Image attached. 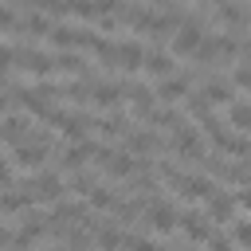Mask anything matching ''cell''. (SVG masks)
Wrapping results in <instances>:
<instances>
[{"label": "cell", "instance_id": "cell-1", "mask_svg": "<svg viewBox=\"0 0 251 251\" xmlns=\"http://www.w3.org/2000/svg\"><path fill=\"white\" fill-rule=\"evenodd\" d=\"M16 67L27 71L31 78L47 82V78L55 75V51H47V47H39V43H24V47H16Z\"/></svg>", "mask_w": 251, "mask_h": 251}, {"label": "cell", "instance_id": "cell-2", "mask_svg": "<svg viewBox=\"0 0 251 251\" xmlns=\"http://www.w3.org/2000/svg\"><path fill=\"white\" fill-rule=\"evenodd\" d=\"M59 200H67V180H63V173L59 169H39L35 173V204H59Z\"/></svg>", "mask_w": 251, "mask_h": 251}, {"label": "cell", "instance_id": "cell-3", "mask_svg": "<svg viewBox=\"0 0 251 251\" xmlns=\"http://www.w3.org/2000/svg\"><path fill=\"white\" fill-rule=\"evenodd\" d=\"M173 71H176V59H173V51L169 47H149L145 51V63H141V75H145V82L149 78H173Z\"/></svg>", "mask_w": 251, "mask_h": 251}, {"label": "cell", "instance_id": "cell-4", "mask_svg": "<svg viewBox=\"0 0 251 251\" xmlns=\"http://www.w3.org/2000/svg\"><path fill=\"white\" fill-rule=\"evenodd\" d=\"M176 208L169 204V200H153L149 208H145V227L149 231H157V235H173L176 231Z\"/></svg>", "mask_w": 251, "mask_h": 251}, {"label": "cell", "instance_id": "cell-5", "mask_svg": "<svg viewBox=\"0 0 251 251\" xmlns=\"http://www.w3.org/2000/svg\"><path fill=\"white\" fill-rule=\"evenodd\" d=\"M176 227L192 239V243H208L216 231H212V224H208V216L204 212H196V208H188V212H180L176 216Z\"/></svg>", "mask_w": 251, "mask_h": 251}, {"label": "cell", "instance_id": "cell-6", "mask_svg": "<svg viewBox=\"0 0 251 251\" xmlns=\"http://www.w3.org/2000/svg\"><path fill=\"white\" fill-rule=\"evenodd\" d=\"M31 133H35V129H31L27 114H8V118L0 122V141H8V145H16V149H20V145H27V141H31Z\"/></svg>", "mask_w": 251, "mask_h": 251}, {"label": "cell", "instance_id": "cell-7", "mask_svg": "<svg viewBox=\"0 0 251 251\" xmlns=\"http://www.w3.org/2000/svg\"><path fill=\"white\" fill-rule=\"evenodd\" d=\"M196 90H200L208 102H224V106H231V102H235V86H231V78H227V75H208Z\"/></svg>", "mask_w": 251, "mask_h": 251}, {"label": "cell", "instance_id": "cell-8", "mask_svg": "<svg viewBox=\"0 0 251 251\" xmlns=\"http://www.w3.org/2000/svg\"><path fill=\"white\" fill-rule=\"evenodd\" d=\"M192 90H196V86H192V78H188V75H173V78L157 82V98H161V106H173V102L188 98Z\"/></svg>", "mask_w": 251, "mask_h": 251}, {"label": "cell", "instance_id": "cell-9", "mask_svg": "<svg viewBox=\"0 0 251 251\" xmlns=\"http://www.w3.org/2000/svg\"><path fill=\"white\" fill-rule=\"evenodd\" d=\"M55 71L75 75V78H90V75H94V67H90L78 51H55Z\"/></svg>", "mask_w": 251, "mask_h": 251}, {"label": "cell", "instance_id": "cell-10", "mask_svg": "<svg viewBox=\"0 0 251 251\" xmlns=\"http://www.w3.org/2000/svg\"><path fill=\"white\" fill-rule=\"evenodd\" d=\"M133 169H137V157H133L129 149H114V153H110V161H106V173H110L114 180L133 176Z\"/></svg>", "mask_w": 251, "mask_h": 251}, {"label": "cell", "instance_id": "cell-11", "mask_svg": "<svg viewBox=\"0 0 251 251\" xmlns=\"http://www.w3.org/2000/svg\"><path fill=\"white\" fill-rule=\"evenodd\" d=\"M208 216L220 220V224H235V196L231 192H216L208 200Z\"/></svg>", "mask_w": 251, "mask_h": 251}, {"label": "cell", "instance_id": "cell-12", "mask_svg": "<svg viewBox=\"0 0 251 251\" xmlns=\"http://www.w3.org/2000/svg\"><path fill=\"white\" fill-rule=\"evenodd\" d=\"M98 247H102V251H122V247H126V227L102 224V227H98Z\"/></svg>", "mask_w": 251, "mask_h": 251}, {"label": "cell", "instance_id": "cell-13", "mask_svg": "<svg viewBox=\"0 0 251 251\" xmlns=\"http://www.w3.org/2000/svg\"><path fill=\"white\" fill-rule=\"evenodd\" d=\"M227 235H231V243H235V247L251 251V224H247V220H239V216H235V224H231V231H227Z\"/></svg>", "mask_w": 251, "mask_h": 251}, {"label": "cell", "instance_id": "cell-14", "mask_svg": "<svg viewBox=\"0 0 251 251\" xmlns=\"http://www.w3.org/2000/svg\"><path fill=\"white\" fill-rule=\"evenodd\" d=\"M16 24H20V12H16L12 4H0V31H4V35H12V31H16Z\"/></svg>", "mask_w": 251, "mask_h": 251}, {"label": "cell", "instance_id": "cell-15", "mask_svg": "<svg viewBox=\"0 0 251 251\" xmlns=\"http://www.w3.org/2000/svg\"><path fill=\"white\" fill-rule=\"evenodd\" d=\"M12 184H16V165L0 157V188H12Z\"/></svg>", "mask_w": 251, "mask_h": 251}, {"label": "cell", "instance_id": "cell-16", "mask_svg": "<svg viewBox=\"0 0 251 251\" xmlns=\"http://www.w3.org/2000/svg\"><path fill=\"white\" fill-rule=\"evenodd\" d=\"M208 251H235V243H231V235H212Z\"/></svg>", "mask_w": 251, "mask_h": 251}, {"label": "cell", "instance_id": "cell-17", "mask_svg": "<svg viewBox=\"0 0 251 251\" xmlns=\"http://www.w3.org/2000/svg\"><path fill=\"white\" fill-rule=\"evenodd\" d=\"M231 196H235V208H247V212H251V184H247V188H235Z\"/></svg>", "mask_w": 251, "mask_h": 251}, {"label": "cell", "instance_id": "cell-18", "mask_svg": "<svg viewBox=\"0 0 251 251\" xmlns=\"http://www.w3.org/2000/svg\"><path fill=\"white\" fill-rule=\"evenodd\" d=\"M12 106H16V98H12V94H8V90H4V86H0V114H8V110H12Z\"/></svg>", "mask_w": 251, "mask_h": 251}, {"label": "cell", "instance_id": "cell-19", "mask_svg": "<svg viewBox=\"0 0 251 251\" xmlns=\"http://www.w3.org/2000/svg\"><path fill=\"white\" fill-rule=\"evenodd\" d=\"M47 251H71V247H63V243H59V247H47Z\"/></svg>", "mask_w": 251, "mask_h": 251}]
</instances>
